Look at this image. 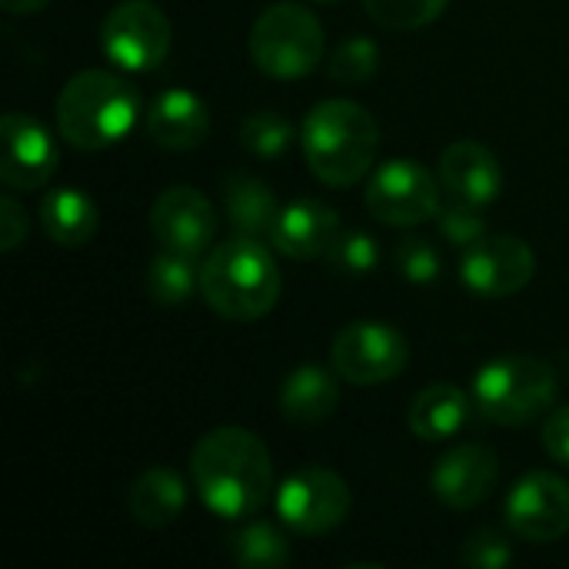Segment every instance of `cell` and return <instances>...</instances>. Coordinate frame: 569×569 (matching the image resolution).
<instances>
[{"mask_svg": "<svg viewBox=\"0 0 569 569\" xmlns=\"http://www.w3.org/2000/svg\"><path fill=\"white\" fill-rule=\"evenodd\" d=\"M190 477L203 507L230 523L257 517L273 493L270 450L243 427H217L203 433L190 453Z\"/></svg>", "mask_w": 569, "mask_h": 569, "instance_id": "cell-1", "label": "cell"}, {"mask_svg": "<svg viewBox=\"0 0 569 569\" xmlns=\"http://www.w3.org/2000/svg\"><path fill=\"white\" fill-rule=\"evenodd\" d=\"M300 147L310 173L320 183L353 187L373 170L380 150V127L367 107L337 97L317 103L303 117Z\"/></svg>", "mask_w": 569, "mask_h": 569, "instance_id": "cell-2", "label": "cell"}, {"mask_svg": "<svg viewBox=\"0 0 569 569\" xmlns=\"http://www.w3.org/2000/svg\"><path fill=\"white\" fill-rule=\"evenodd\" d=\"M283 280L273 253L253 237L217 243L200 263V293L223 320L250 323L267 317L280 300Z\"/></svg>", "mask_w": 569, "mask_h": 569, "instance_id": "cell-3", "label": "cell"}, {"mask_svg": "<svg viewBox=\"0 0 569 569\" xmlns=\"http://www.w3.org/2000/svg\"><path fill=\"white\" fill-rule=\"evenodd\" d=\"M57 130L77 150H107L140 120L137 87L113 70H80L57 93Z\"/></svg>", "mask_w": 569, "mask_h": 569, "instance_id": "cell-4", "label": "cell"}, {"mask_svg": "<svg viewBox=\"0 0 569 569\" xmlns=\"http://www.w3.org/2000/svg\"><path fill=\"white\" fill-rule=\"evenodd\" d=\"M557 373L550 363L527 353H503L483 363L473 377L477 410L500 427H527L557 403Z\"/></svg>", "mask_w": 569, "mask_h": 569, "instance_id": "cell-5", "label": "cell"}, {"mask_svg": "<svg viewBox=\"0 0 569 569\" xmlns=\"http://www.w3.org/2000/svg\"><path fill=\"white\" fill-rule=\"evenodd\" d=\"M250 57L273 80L310 77L323 60V23L293 0L267 7L250 27Z\"/></svg>", "mask_w": 569, "mask_h": 569, "instance_id": "cell-6", "label": "cell"}, {"mask_svg": "<svg viewBox=\"0 0 569 569\" xmlns=\"http://www.w3.org/2000/svg\"><path fill=\"white\" fill-rule=\"evenodd\" d=\"M170 20L150 0L117 3L100 27V50L127 73H150L170 53Z\"/></svg>", "mask_w": 569, "mask_h": 569, "instance_id": "cell-7", "label": "cell"}, {"mask_svg": "<svg viewBox=\"0 0 569 569\" xmlns=\"http://www.w3.org/2000/svg\"><path fill=\"white\" fill-rule=\"evenodd\" d=\"M440 177L417 160H387L367 180V210L387 227H420L440 217Z\"/></svg>", "mask_w": 569, "mask_h": 569, "instance_id": "cell-8", "label": "cell"}, {"mask_svg": "<svg viewBox=\"0 0 569 569\" xmlns=\"http://www.w3.org/2000/svg\"><path fill=\"white\" fill-rule=\"evenodd\" d=\"M330 363L337 377L353 387H380L407 370L410 343L390 323L360 320L337 333L330 347Z\"/></svg>", "mask_w": 569, "mask_h": 569, "instance_id": "cell-9", "label": "cell"}, {"mask_svg": "<svg viewBox=\"0 0 569 569\" xmlns=\"http://www.w3.org/2000/svg\"><path fill=\"white\" fill-rule=\"evenodd\" d=\"M277 517L300 537H320L337 530L350 517V487L343 477L323 467H307L287 477L277 490Z\"/></svg>", "mask_w": 569, "mask_h": 569, "instance_id": "cell-10", "label": "cell"}, {"mask_svg": "<svg viewBox=\"0 0 569 569\" xmlns=\"http://www.w3.org/2000/svg\"><path fill=\"white\" fill-rule=\"evenodd\" d=\"M537 273V253L513 233H487L460 257V280L467 290L487 300L513 297L530 287Z\"/></svg>", "mask_w": 569, "mask_h": 569, "instance_id": "cell-11", "label": "cell"}, {"mask_svg": "<svg viewBox=\"0 0 569 569\" xmlns=\"http://www.w3.org/2000/svg\"><path fill=\"white\" fill-rule=\"evenodd\" d=\"M507 527L527 543H553L569 533V483L557 473H527L503 503Z\"/></svg>", "mask_w": 569, "mask_h": 569, "instance_id": "cell-12", "label": "cell"}, {"mask_svg": "<svg viewBox=\"0 0 569 569\" xmlns=\"http://www.w3.org/2000/svg\"><path fill=\"white\" fill-rule=\"evenodd\" d=\"M150 233L167 250L203 257L217 233L213 203L197 187H167L150 207Z\"/></svg>", "mask_w": 569, "mask_h": 569, "instance_id": "cell-13", "label": "cell"}, {"mask_svg": "<svg viewBox=\"0 0 569 569\" xmlns=\"http://www.w3.org/2000/svg\"><path fill=\"white\" fill-rule=\"evenodd\" d=\"M3 160L0 177L10 190H40L57 170V143L50 130L20 110L3 113Z\"/></svg>", "mask_w": 569, "mask_h": 569, "instance_id": "cell-14", "label": "cell"}, {"mask_svg": "<svg viewBox=\"0 0 569 569\" xmlns=\"http://www.w3.org/2000/svg\"><path fill=\"white\" fill-rule=\"evenodd\" d=\"M500 480V460L487 443H460L443 453L430 473V487L437 500L450 510L480 507Z\"/></svg>", "mask_w": 569, "mask_h": 569, "instance_id": "cell-15", "label": "cell"}, {"mask_svg": "<svg viewBox=\"0 0 569 569\" xmlns=\"http://www.w3.org/2000/svg\"><path fill=\"white\" fill-rule=\"evenodd\" d=\"M440 187L453 203L467 207H490L503 193V167L490 147L477 140H457L440 153L437 167Z\"/></svg>", "mask_w": 569, "mask_h": 569, "instance_id": "cell-16", "label": "cell"}, {"mask_svg": "<svg viewBox=\"0 0 569 569\" xmlns=\"http://www.w3.org/2000/svg\"><path fill=\"white\" fill-rule=\"evenodd\" d=\"M340 233L343 230L333 207H327L323 200H293L280 207L267 240L280 257L310 263V260H327Z\"/></svg>", "mask_w": 569, "mask_h": 569, "instance_id": "cell-17", "label": "cell"}, {"mask_svg": "<svg viewBox=\"0 0 569 569\" xmlns=\"http://www.w3.org/2000/svg\"><path fill=\"white\" fill-rule=\"evenodd\" d=\"M147 133L163 150H193L210 133V110L193 90L170 87L153 97L147 110Z\"/></svg>", "mask_w": 569, "mask_h": 569, "instance_id": "cell-18", "label": "cell"}, {"mask_svg": "<svg viewBox=\"0 0 569 569\" xmlns=\"http://www.w3.org/2000/svg\"><path fill=\"white\" fill-rule=\"evenodd\" d=\"M340 407V377L317 363H303L287 373L280 387V413L287 423L317 427L330 420Z\"/></svg>", "mask_w": 569, "mask_h": 569, "instance_id": "cell-19", "label": "cell"}, {"mask_svg": "<svg viewBox=\"0 0 569 569\" xmlns=\"http://www.w3.org/2000/svg\"><path fill=\"white\" fill-rule=\"evenodd\" d=\"M127 510H130L133 523H140L147 530H163V527L177 523L180 513L187 510L183 477L170 467L143 470L127 493Z\"/></svg>", "mask_w": 569, "mask_h": 569, "instance_id": "cell-20", "label": "cell"}, {"mask_svg": "<svg viewBox=\"0 0 569 569\" xmlns=\"http://www.w3.org/2000/svg\"><path fill=\"white\" fill-rule=\"evenodd\" d=\"M470 397L453 387V383H430L427 390H420L407 410V423L413 430V437L427 440V443H440L457 437L467 420H470Z\"/></svg>", "mask_w": 569, "mask_h": 569, "instance_id": "cell-21", "label": "cell"}, {"mask_svg": "<svg viewBox=\"0 0 569 569\" xmlns=\"http://www.w3.org/2000/svg\"><path fill=\"white\" fill-rule=\"evenodd\" d=\"M40 223L57 247H83L100 227V210L90 193L60 187L40 200Z\"/></svg>", "mask_w": 569, "mask_h": 569, "instance_id": "cell-22", "label": "cell"}, {"mask_svg": "<svg viewBox=\"0 0 569 569\" xmlns=\"http://www.w3.org/2000/svg\"><path fill=\"white\" fill-rule=\"evenodd\" d=\"M223 207H227V220L233 233L253 237V240L270 237L273 220L280 213L277 193L250 173H230L223 180Z\"/></svg>", "mask_w": 569, "mask_h": 569, "instance_id": "cell-23", "label": "cell"}, {"mask_svg": "<svg viewBox=\"0 0 569 569\" xmlns=\"http://www.w3.org/2000/svg\"><path fill=\"white\" fill-rule=\"evenodd\" d=\"M200 290V263L190 253L160 250L147 267V297L157 307H180Z\"/></svg>", "mask_w": 569, "mask_h": 569, "instance_id": "cell-24", "label": "cell"}, {"mask_svg": "<svg viewBox=\"0 0 569 569\" xmlns=\"http://www.w3.org/2000/svg\"><path fill=\"white\" fill-rule=\"evenodd\" d=\"M230 553L247 569H280L290 563L287 537L267 520H243V527L230 537Z\"/></svg>", "mask_w": 569, "mask_h": 569, "instance_id": "cell-25", "label": "cell"}, {"mask_svg": "<svg viewBox=\"0 0 569 569\" xmlns=\"http://www.w3.org/2000/svg\"><path fill=\"white\" fill-rule=\"evenodd\" d=\"M243 150H250L253 157L260 160H273V157H283L293 143V123L277 113V110H257L250 113L240 130H237Z\"/></svg>", "mask_w": 569, "mask_h": 569, "instance_id": "cell-26", "label": "cell"}, {"mask_svg": "<svg viewBox=\"0 0 569 569\" xmlns=\"http://www.w3.org/2000/svg\"><path fill=\"white\" fill-rule=\"evenodd\" d=\"M447 3L450 0H363V10L387 30H420L433 23Z\"/></svg>", "mask_w": 569, "mask_h": 569, "instance_id": "cell-27", "label": "cell"}, {"mask_svg": "<svg viewBox=\"0 0 569 569\" xmlns=\"http://www.w3.org/2000/svg\"><path fill=\"white\" fill-rule=\"evenodd\" d=\"M377 70H380V47L363 33L337 43V50L327 63V73L337 83H367Z\"/></svg>", "mask_w": 569, "mask_h": 569, "instance_id": "cell-28", "label": "cell"}, {"mask_svg": "<svg viewBox=\"0 0 569 569\" xmlns=\"http://www.w3.org/2000/svg\"><path fill=\"white\" fill-rule=\"evenodd\" d=\"M327 260L343 277H367L380 263V243L367 230H347L337 237Z\"/></svg>", "mask_w": 569, "mask_h": 569, "instance_id": "cell-29", "label": "cell"}, {"mask_svg": "<svg viewBox=\"0 0 569 569\" xmlns=\"http://www.w3.org/2000/svg\"><path fill=\"white\" fill-rule=\"evenodd\" d=\"M397 270L403 273V280H410L413 287H433L443 277V257L433 243L410 237L397 247Z\"/></svg>", "mask_w": 569, "mask_h": 569, "instance_id": "cell-30", "label": "cell"}, {"mask_svg": "<svg viewBox=\"0 0 569 569\" xmlns=\"http://www.w3.org/2000/svg\"><path fill=\"white\" fill-rule=\"evenodd\" d=\"M460 560L473 569H503L513 563V547H510V540L503 533L483 527V530L467 537V543L460 550Z\"/></svg>", "mask_w": 569, "mask_h": 569, "instance_id": "cell-31", "label": "cell"}, {"mask_svg": "<svg viewBox=\"0 0 569 569\" xmlns=\"http://www.w3.org/2000/svg\"><path fill=\"white\" fill-rule=\"evenodd\" d=\"M437 227H440L443 240L460 247V250H467L487 237V220H483L480 207H467V203H453V207L440 210Z\"/></svg>", "mask_w": 569, "mask_h": 569, "instance_id": "cell-32", "label": "cell"}, {"mask_svg": "<svg viewBox=\"0 0 569 569\" xmlns=\"http://www.w3.org/2000/svg\"><path fill=\"white\" fill-rule=\"evenodd\" d=\"M30 233V223H27V210L17 203V197H0V250L3 253H13Z\"/></svg>", "mask_w": 569, "mask_h": 569, "instance_id": "cell-33", "label": "cell"}, {"mask_svg": "<svg viewBox=\"0 0 569 569\" xmlns=\"http://www.w3.org/2000/svg\"><path fill=\"white\" fill-rule=\"evenodd\" d=\"M543 450L557 460L569 467V407H557L547 423H543Z\"/></svg>", "mask_w": 569, "mask_h": 569, "instance_id": "cell-34", "label": "cell"}, {"mask_svg": "<svg viewBox=\"0 0 569 569\" xmlns=\"http://www.w3.org/2000/svg\"><path fill=\"white\" fill-rule=\"evenodd\" d=\"M47 3H50V0H3V7H7L10 13H17V17H23V13H40Z\"/></svg>", "mask_w": 569, "mask_h": 569, "instance_id": "cell-35", "label": "cell"}, {"mask_svg": "<svg viewBox=\"0 0 569 569\" xmlns=\"http://www.w3.org/2000/svg\"><path fill=\"white\" fill-rule=\"evenodd\" d=\"M317 3H337V0H317Z\"/></svg>", "mask_w": 569, "mask_h": 569, "instance_id": "cell-36", "label": "cell"}]
</instances>
